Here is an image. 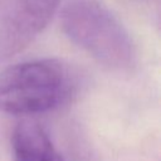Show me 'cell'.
<instances>
[{
  "instance_id": "6da1fadb",
  "label": "cell",
  "mask_w": 161,
  "mask_h": 161,
  "mask_svg": "<svg viewBox=\"0 0 161 161\" xmlns=\"http://www.w3.org/2000/svg\"><path fill=\"white\" fill-rule=\"evenodd\" d=\"M77 75L64 62L36 59L14 64L0 74V112L31 116L53 111L74 94Z\"/></svg>"
},
{
  "instance_id": "7a4b0ae2",
  "label": "cell",
  "mask_w": 161,
  "mask_h": 161,
  "mask_svg": "<svg viewBox=\"0 0 161 161\" xmlns=\"http://www.w3.org/2000/svg\"><path fill=\"white\" fill-rule=\"evenodd\" d=\"M60 23L64 34L102 65L118 72L136 67L137 53L128 31L98 0H69Z\"/></svg>"
},
{
  "instance_id": "3957f363",
  "label": "cell",
  "mask_w": 161,
  "mask_h": 161,
  "mask_svg": "<svg viewBox=\"0 0 161 161\" xmlns=\"http://www.w3.org/2000/svg\"><path fill=\"white\" fill-rule=\"evenodd\" d=\"M60 0H0V62L26 49L47 28Z\"/></svg>"
},
{
  "instance_id": "277c9868",
  "label": "cell",
  "mask_w": 161,
  "mask_h": 161,
  "mask_svg": "<svg viewBox=\"0 0 161 161\" xmlns=\"http://www.w3.org/2000/svg\"><path fill=\"white\" fill-rule=\"evenodd\" d=\"M11 146L15 161H64L44 128L33 121L16 125Z\"/></svg>"
}]
</instances>
